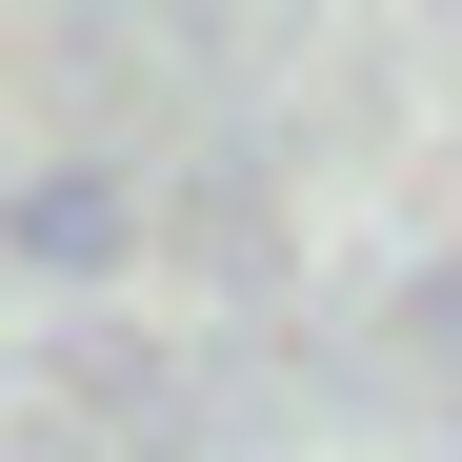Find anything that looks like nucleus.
I'll return each instance as SVG.
<instances>
[{
    "label": "nucleus",
    "mask_w": 462,
    "mask_h": 462,
    "mask_svg": "<svg viewBox=\"0 0 462 462\" xmlns=\"http://www.w3.org/2000/svg\"><path fill=\"white\" fill-rule=\"evenodd\" d=\"M21 262H41V282H101V262H121V181H101V162L21 181Z\"/></svg>",
    "instance_id": "obj_1"
}]
</instances>
